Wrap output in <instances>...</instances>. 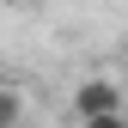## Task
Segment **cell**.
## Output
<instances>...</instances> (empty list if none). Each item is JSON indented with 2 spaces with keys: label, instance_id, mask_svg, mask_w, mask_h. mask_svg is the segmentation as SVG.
I'll return each mask as SVG.
<instances>
[{
  "label": "cell",
  "instance_id": "3957f363",
  "mask_svg": "<svg viewBox=\"0 0 128 128\" xmlns=\"http://www.w3.org/2000/svg\"><path fill=\"white\" fill-rule=\"evenodd\" d=\"M79 128H128V116H104V122H79Z\"/></svg>",
  "mask_w": 128,
  "mask_h": 128
},
{
  "label": "cell",
  "instance_id": "6da1fadb",
  "mask_svg": "<svg viewBox=\"0 0 128 128\" xmlns=\"http://www.w3.org/2000/svg\"><path fill=\"white\" fill-rule=\"evenodd\" d=\"M73 116H79V122H104V116H122V86H116V79H104V73L79 79V86H73Z\"/></svg>",
  "mask_w": 128,
  "mask_h": 128
},
{
  "label": "cell",
  "instance_id": "7a4b0ae2",
  "mask_svg": "<svg viewBox=\"0 0 128 128\" xmlns=\"http://www.w3.org/2000/svg\"><path fill=\"white\" fill-rule=\"evenodd\" d=\"M18 122V92H0V128Z\"/></svg>",
  "mask_w": 128,
  "mask_h": 128
}]
</instances>
